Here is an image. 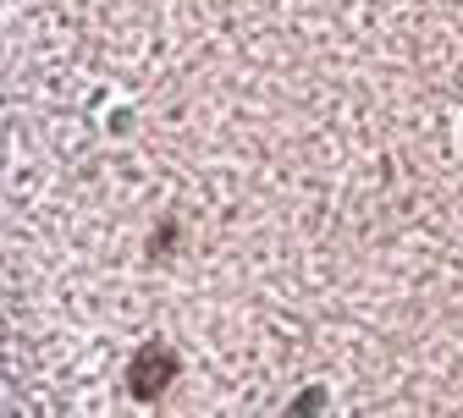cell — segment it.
<instances>
[{"instance_id":"obj_1","label":"cell","mask_w":463,"mask_h":418,"mask_svg":"<svg viewBox=\"0 0 463 418\" xmlns=\"http://www.w3.org/2000/svg\"><path fill=\"white\" fill-rule=\"evenodd\" d=\"M171 380H177V352H171L165 341H144L133 352V364H128V391L138 402H155Z\"/></svg>"}]
</instances>
